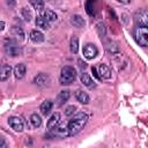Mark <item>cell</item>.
Wrapping results in <instances>:
<instances>
[{
    "mask_svg": "<svg viewBox=\"0 0 148 148\" xmlns=\"http://www.w3.org/2000/svg\"><path fill=\"white\" fill-rule=\"evenodd\" d=\"M87 120H88V116L83 112H80V113H76L68 123V131H69V135H76L77 133H80L84 125L87 124Z\"/></svg>",
    "mask_w": 148,
    "mask_h": 148,
    "instance_id": "6da1fadb",
    "label": "cell"
},
{
    "mask_svg": "<svg viewBox=\"0 0 148 148\" xmlns=\"http://www.w3.org/2000/svg\"><path fill=\"white\" fill-rule=\"evenodd\" d=\"M76 79V69L72 66H65L61 68L60 72V76H59V81L62 86H68L71 83H73Z\"/></svg>",
    "mask_w": 148,
    "mask_h": 148,
    "instance_id": "7a4b0ae2",
    "label": "cell"
},
{
    "mask_svg": "<svg viewBox=\"0 0 148 148\" xmlns=\"http://www.w3.org/2000/svg\"><path fill=\"white\" fill-rule=\"evenodd\" d=\"M135 42L143 47H148V25H138L134 30Z\"/></svg>",
    "mask_w": 148,
    "mask_h": 148,
    "instance_id": "3957f363",
    "label": "cell"
},
{
    "mask_svg": "<svg viewBox=\"0 0 148 148\" xmlns=\"http://www.w3.org/2000/svg\"><path fill=\"white\" fill-rule=\"evenodd\" d=\"M3 50H5V53L9 57H18L21 56L22 53V49L21 46H18L16 44V42L12 40V39H6L5 40V44H3Z\"/></svg>",
    "mask_w": 148,
    "mask_h": 148,
    "instance_id": "277c9868",
    "label": "cell"
},
{
    "mask_svg": "<svg viewBox=\"0 0 148 148\" xmlns=\"http://www.w3.org/2000/svg\"><path fill=\"white\" fill-rule=\"evenodd\" d=\"M83 56L86 59H94L97 54H98V50L96 47V45L91 44V43H88L83 46Z\"/></svg>",
    "mask_w": 148,
    "mask_h": 148,
    "instance_id": "5b68a950",
    "label": "cell"
},
{
    "mask_svg": "<svg viewBox=\"0 0 148 148\" xmlns=\"http://www.w3.org/2000/svg\"><path fill=\"white\" fill-rule=\"evenodd\" d=\"M8 124H9V126H10L15 132H22L23 128H24L23 120H22L21 118H18V117H15V116H13V117H10V118L8 119Z\"/></svg>",
    "mask_w": 148,
    "mask_h": 148,
    "instance_id": "8992f818",
    "label": "cell"
},
{
    "mask_svg": "<svg viewBox=\"0 0 148 148\" xmlns=\"http://www.w3.org/2000/svg\"><path fill=\"white\" fill-rule=\"evenodd\" d=\"M134 18L139 25H148V9H141L136 12Z\"/></svg>",
    "mask_w": 148,
    "mask_h": 148,
    "instance_id": "52a82bcc",
    "label": "cell"
},
{
    "mask_svg": "<svg viewBox=\"0 0 148 148\" xmlns=\"http://www.w3.org/2000/svg\"><path fill=\"white\" fill-rule=\"evenodd\" d=\"M60 113L59 112H56V113H53L51 117H50V119L47 120V124H46V127H47V130H50V131H52V130H54L57 126H59L60 125Z\"/></svg>",
    "mask_w": 148,
    "mask_h": 148,
    "instance_id": "ba28073f",
    "label": "cell"
},
{
    "mask_svg": "<svg viewBox=\"0 0 148 148\" xmlns=\"http://www.w3.org/2000/svg\"><path fill=\"white\" fill-rule=\"evenodd\" d=\"M51 132L53 133V136H57V138H66V136H69L68 126L59 125V126H57L54 130H52Z\"/></svg>",
    "mask_w": 148,
    "mask_h": 148,
    "instance_id": "9c48e42d",
    "label": "cell"
},
{
    "mask_svg": "<svg viewBox=\"0 0 148 148\" xmlns=\"http://www.w3.org/2000/svg\"><path fill=\"white\" fill-rule=\"evenodd\" d=\"M80 81H81V83H82L84 87H87V88H89V89H92V88L96 87L95 81L91 79V76H90L88 73H82V74L80 75Z\"/></svg>",
    "mask_w": 148,
    "mask_h": 148,
    "instance_id": "30bf717a",
    "label": "cell"
},
{
    "mask_svg": "<svg viewBox=\"0 0 148 148\" xmlns=\"http://www.w3.org/2000/svg\"><path fill=\"white\" fill-rule=\"evenodd\" d=\"M97 71H98L99 76H101L102 79H105V80H109V79L111 77V75H112L111 69H110V68H109V66H108V65H105V64H99V66H98Z\"/></svg>",
    "mask_w": 148,
    "mask_h": 148,
    "instance_id": "8fae6325",
    "label": "cell"
},
{
    "mask_svg": "<svg viewBox=\"0 0 148 148\" xmlns=\"http://www.w3.org/2000/svg\"><path fill=\"white\" fill-rule=\"evenodd\" d=\"M71 23H72V25H74L77 29H81V28H83L86 25L84 18L81 15H79V14H75V15L71 16Z\"/></svg>",
    "mask_w": 148,
    "mask_h": 148,
    "instance_id": "7c38bea8",
    "label": "cell"
},
{
    "mask_svg": "<svg viewBox=\"0 0 148 148\" xmlns=\"http://www.w3.org/2000/svg\"><path fill=\"white\" fill-rule=\"evenodd\" d=\"M75 98H76L77 102H80L81 104H88V103L90 102L89 95H88L86 91L81 90V89H77V90L75 91Z\"/></svg>",
    "mask_w": 148,
    "mask_h": 148,
    "instance_id": "4fadbf2b",
    "label": "cell"
},
{
    "mask_svg": "<svg viewBox=\"0 0 148 148\" xmlns=\"http://www.w3.org/2000/svg\"><path fill=\"white\" fill-rule=\"evenodd\" d=\"M25 72H27L25 65L24 64H17L14 67V76H15V79H17V80L23 79V76L25 75Z\"/></svg>",
    "mask_w": 148,
    "mask_h": 148,
    "instance_id": "5bb4252c",
    "label": "cell"
},
{
    "mask_svg": "<svg viewBox=\"0 0 148 148\" xmlns=\"http://www.w3.org/2000/svg\"><path fill=\"white\" fill-rule=\"evenodd\" d=\"M52 108H53V103H52V101L46 99V101H44V102L40 104L39 110H40V112H42L43 116H49L50 112L52 111Z\"/></svg>",
    "mask_w": 148,
    "mask_h": 148,
    "instance_id": "9a60e30c",
    "label": "cell"
},
{
    "mask_svg": "<svg viewBox=\"0 0 148 148\" xmlns=\"http://www.w3.org/2000/svg\"><path fill=\"white\" fill-rule=\"evenodd\" d=\"M40 16L43 18H45L46 21H49V22H53L58 18V15L56 14V12H53L51 9H43L40 12Z\"/></svg>",
    "mask_w": 148,
    "mask_h": 148,
    "instance_id": "2e32d148",
    "label": "cell"
},
{
    "mask_svg": "<svg viewBox=\"0 0 148 148\" xmlns=\"http://www.w3.org/2000/svg\"><path fill=\"white\" fill-rule=\"evenodd\" d=\"M30 39L34 42V43H36V44H39V43H43L44 42V39H45V37H44V34L42 32V31H39V30H32L31 32H30Z\"/></svg>",
    "mask_w": 148,
    "mask_h": 148,
    "instance_id": "e0dca14e",
    "label": "cell"
},
{
    "mask_svg": "<svg viewBox=\"0 0 148 148\" xmlns=\"http://www.w3.org/2000/svg\"><path fill=\"white\" fill-rule=\"evenodd\" d=\"M47 82H49V75L45 73H39L34 79V83L36 86H45Z\"/></svg>",
    "mask_w": 148,
    "mask_h": 148,
    "instance_id": "ac0fdd59",
    "label": "cell"
},
{
    "mask_svg": "<svg viewBox=\"0 0 148 148\" xmlns=\"http://www.w3.org/2000/svg\"><path fill=\"white\" fill-rule=\"evenodd\" d=\"M71 97V94H69V90H61L57 97V102H58V105L61 106L64 105Z\"/></svg>",
    "mask_w": 148,
    "mask_h": 148,
    "instance_id": "d6986e66",
    "label": "cell"
},
{
    "mask_svg": "<svg viewBox=\"0 0 148 148\" xmlns=\"http://www.w3.org/2000/svg\"><path fill=\"white\" fill-rule=\"evenodd\" d=\"M12 74V67L9 65H2L1 66V75H0V80L3 82L6 81Z\"/></svg>",
    "mask_w": 148,
    "mask_h": 148,
    "instance_id": "ffe728a7",
    "label": "cell"
},
{
    "mask_svg": "<svg viewBox=\"0 0 148 148\" xmlns=\"http://www.w3.org/2000/svg\"><path fill=\"white\" fill-rule=\"evenodd\" d=\"M96 10V0H87L86 1V12L88 15L94 16Z\"/></svg>",
    "mask_w": 148,
    "mask_h": 148,
    "instance_id": "44dd1931",
    "label": "cell"
},
{
    "mask_svg": "<svg viewBox=\"0 0 148 148\" xmlns=\"http://www.w3.org/2000/svg\"><path fill=\"white\" fill-rule=\"evenodd\" d=\"M35 23H36L37 28H40V29H43V30H47V29H50V22L46 21L45 18H43L42 16L36 17Z\"/></svg>",
    "mask_w": 148,
    "mask_h": 148,
    "instance_id": "7402d4cb",
    "label": "cell"
},
{
    "mask_svg": "<svg viewBox=\"0 0 148 148\" xmlns=\"http://www.w3.org/2000/svg\"><path fill=\"white\" fill-rule=\"evenodd\" d=\"M12 34L18 40H23L24 39V31H23V29L21 27H13L12 28Z\"/></svg>",
    "mask_w": 148,
    "mask_h": 148,
    "instance_id": "603a6c76",
    "label": "cell"
},
{
    "mask_svg": "<svg viewBox=\"0 0 148 148\" xmlns=\"http://www.w3.org/2000/svg\"><path fill=\"white\" fill-rule=\"evenodd\" d=\"M69 50L72 53L76 54L79 51V38L76 36H73L71 38V43H69Z\"/></svg>",
    "mask_w": 148,
    "mask_h": 148,
    "instance_id": "cb8c5ba5",
    "label": "cell"
},
{
    "mask_svg": "<svg viewBox=\"0 0 148 148\" xmlns=\"http://www.w3.org/2000/svg\"><path fill=\"white\" fill-rule=\"evenodd\" d=\"M30 124H31V126L35 127V128L39 127V126L42 125V118H40V116L37 114V113H32V114L30 116Z\"/></svg>",
    "mask_w": 148,
    "mask_h": 148,
    "instance_id": "d4e9b609",
    "label": "cell"
},
{
    "mask_svg": "<svg viewBox=\"0 0 148 148\" xmlns=\"http://www.w3.org/2000/svg\"><path fill=\"white\" fill-rule=\"evenodd\" d=\"M106 51H108V53L110 54V56H116V54H118L119 53V49H118V46H117V44L116 43H112V42H110L106 46Z\"/></svg>",
    "mask_w": 148,
    "mask_h": 148,
    "instance_id": "484cf974",
    "label": "cell"
},
{
    "mask_svg": "<svg viewBox=\"0 0 148 148\" xmlns=\"http://www.w3.org/2000/svg\"><path fill=\"white\" fill-rule=\"evenodd\" d=\"M96 31H97V34H98V36H99L101 38L105 37V35H106V28H105V24H104L103 22H98V23L96 24Z\"/></svg>",
    "mask_w": 148,
    "mask_h": 148,
    "instance_id": "4316f807",
    "label": "cell"
},
{
    "mask_svg": "<svg viewBox=\"0 0 148 148\" xmlns=\"http://www.w3.org/2000/svg\"><path fill=\"white\" fill-rule=\"evenodd\" d=\"M30 5L38 12H42L44 9V1L43 0H29Z\"/></svg>",
    "mask_w": 148,
    "mask_h": 148,
    "instance_id": "83f0119b",
    "label": "cell"
},
{
    "mask_svg": "<svg viewBox=\"0 0 148 148\" xmlns=\"http://www.w3.org/2000/svg\"><path fill=\"white\" fill-rule=\"evenodd\" d=\"M21 15H22V17H23L27 22H30L31 18H32V13H31L30 9L27 8V7H23V8L21 9Z\"/></svg>",
    "mask_w": 148,
    "mask_h": 148,
    "instance_id": "f1b7e54d",
    "label": "cell"
},
{
    "mask_svg": "<svg viewBox=\"0 0 148 148\" xmlns=\"http://www.w3.org/2000/svg\"><path fill=\"white\" fill-rule=\"evenodd\" d=\"M75 110H76V106L69 105V106H67V108L65 109V114H66V116H72V114H74Z\"/></svg>",
    "mask_w": 148,
    "mask_h": 148,
    "instance_id": "f546056e",
    "label": "cell"
},
{
    "mask_svg": "<svg viewBox=\"0 0 148 148\" xmlns=\"http://www.w3.org/2000/svg\"><path fill=\"white\" fill-rule=\"evenodd\" d=\"M91 72H92L94 76H95L97 80H102V77L99 76V74H98V71H97V68H96V67H91Z\"/></svg>",
    "mask_w": 148,
    "mask_h": 148,
    "instance_id": "4dcf8cb0",
    "label": "cell"
},
{
    "mask_svg": "<svg viewBox=\"0 0 148 148\" xmlns=\"http://www.w3.org/2000/svg\"><path fill=\"white\" fill-rule=\"evenodd\" d=\"M77 64H79V67H80L81 69H86V68H87V64H86L84 61H82L81 59L77 60Z\"/></svg>",
    "mask_w": 148,
    "mask_h": 148,
    "instance_id": "1f68e13d",
    "label": "cell"
},
{
    "mask_svg": "<svg viewBox=\"0 0 148 148\" xmlns=\"http://www.w3.org/2000/svg\"><path fill=\"white\" fill-rule=\"evenodd\" d=\"M6 2L9 5V7H14L16 5V1L15 0H6Z\"/></svg>",
    "mask_w": 148,
    "mask_h": 148,
    "instance_id": "d6a6232c",
    "label": "cell"
},
{
    "mask_svg": "<svg viewBox=\"0 0 148 148\" xmlns=\"http://www.w3.org/2000/svg\"><path fill=\"white\" fill-rule=\"evenodd\" d=\"M117 1L120 2V3H124V5H128L131 2V0H117Z\"/></svg>",
    "mask_w": 148,
    "mask_h": 148,
    "instance_id": "836d02e7",
    "label": "cell"
},
{
    "mask_svg": "<svg viewBox=\"0 0 148 148\" xmlns=\"http://www.w3.org/2000/svg\"><path fill=\"white\" fill-rule=\"evenodd\" d=\"M6 147V143H5V140L1 139V143H0V148H5Z\"/></svg>",
    "mask_w": 148,
    "mask_h": 148,
    "instance_id": "e575fe53",
    "label": "cell"
},
{
    "mask_svg": "<svg viewBox=\"0 0 148 148\" xmlns=\"http://www.w3.org/2000/svg\"><path fill=\"white\" fill-rule=\"evenodd\" d=\"M3 29H5V22L2 21L1 22V31H3Z\"/></svg>",
    "mask_w": 148,
    "mask_h": 148,
    "instance_id": "d590c367",
    "label": "cell"
},
{
    "mask_svg": "<svg viewBox=\"0 0 148 148\" xmlns=\"http://www.w3.org/2000/svg\"><path fill=\"white\" fill-rule=\"evenodd\" d=\"M43 1H44V2H45V1H49V0H43Z\"/></svg>",
    "mask_w": 148,
    "mask_h": 148,
    "instance_id": "8d00e7d4",
    "label": "cell"
}]
</instances>
